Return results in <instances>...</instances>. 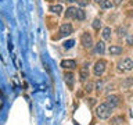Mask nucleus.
Returning <instances> with one entry per match:
<instances>
[{"label": "nucleus", "mask_w": 133, "mask_h": 125, "mask_svg": "<svg viewBox=\"0 0 133 125\" xmlns=\"http://www.w3.org/2000/svg\"><path fill=\"white\" fill-rule=\"evenodd\" d=\"M112 110H114V108L110 107V104H108L107 102L101 103L100 106H97V108H96V115H97L100 120H107V118L111 117Z\"/></svg>", "instance_id": "f257e3e1"}, {"label": "nucleus", "mask_w": 133, "mask_h": 125, "mask_svg": "<svg viewBox=\"0 0 133 125\" xmlns=\"http://www.w3.org/2000/svg\"><path fill=\"white\" fill-rule=\"evenodd\" d=\"M118 70L122 71V72L132 71L133 70V60H130V58H123L122 61L118 63Z\"/></svg>", "instance_id": "f03ea898"}, {"label": "nucleus", "mask_w": 133, "mask_h": 125, "mask_svg": "<svg viewBox=\"0 0 133 125\" xmlns=\"http://www.w3.org/2000/svg\"><path fill=\"white\" fill-rule=\"evenodd\" d=\"M105 67H107V63L104 60L96 61V64L93 67V72H94L96 77H101V75L104 74V71H105Z\"/></svg>", "instance_id": "7ed1b4c3"}, {"label": "nucleus", "mask_w": 133, "mask_h": 125, "mask_svg": "<svg viewBox=\"0 0 133 125\" xmlns=\"http://www.w3.org/2000/svg\"><path fill=\"white\" fill-rule=\"evenodd\" d=\"M81 42H82V45H83V47H85V49H91V47H93V38H91V35L89 32L82 33Z\"/></svg>", "instance_id": "20e7f679"}, {"label": "nucleus", "mask_w": 133, "mask_h": 125, "mask_svg": "<svg viewBox=\"0 0 133 125\" xmlns=\"http://www.w3.org/2000/svg\"><path fill=\"white\" fill-rule=\"evenodd\" d=\"M89 64H83V67L81 68V71H79V79H81V82H86V79L89 78Z\"/></svg>", "instance_id": "39448f33"}, {"label": "nucleus", "mask_w": 133, "mask_h": 125, "mask_svg": "<svg viewBox=\"0 0 133 125\" xmlns=\"http://www.w3.org/2000/svg\"><path fill=\"white\" fill-rule=\"evenodd\" d=\"M72 33V25L65 22L60 27V36H69Z\"/></svg>", "instance_id": "423d86ee"}, {"label": "nucleus", "mask_w": 133, "mask_h": 125, "mask_svg": "<svg viewBox=\"0 0 133 125\" xmlns=\"http://www.w3.org/2000/svg\"><path fill=\"white\" fill-rule=\"evenodd\" d=\"M107 103L110 104V107L115 108V107H118V106H119L121 100H119V97H118V96H115V95H111V96H108V97H107Z\"/></svg>", "instance_id": "0eeeda50"}, {"label": "nucleus", "mask_w": 133, "mask_h": 125, "mask_svg": "<svg viewBox=\"0 0 133 125\" xmlns=\"http://www.w3.org/2000/svg\"><path fill=\"white\" fill-rule=\"evenodd\" d=\"M104 52H105V43H104L103 40H98L97 43L94 45V53L96 54H104Z\"/></svg>", "instance_id": "6e6552de"}, {"label": "nucleus", "mask_w": 133, "mask_h": 125, "mask_svg": "<svg viewBox=\"0 0 133 125\" xmlns=\"http://www.w3.org/2000/svg\"><path fill=\"white\" fill-rule=\"evenodd\" d=\"M61 67L62 68L74 70V68H76V61L75 60H62L61 61Z\"/></svg>", "instance_id": "1a4fd4ad"}, {"label": "nucleus", "mask_w": 133, "mask_h": 125, "mask_svg": "<svg viewBox=\"0 0 133 125\" xmlns=\"http://www.w3.org/2000/svg\"><path fill=\"white\" fill-rule=\"evenodd\" d=\"M122 47L121 46H116V45H112L110 46V49H108V53L111 54V56H118V54H122Z\"/></svg>", "instance_id": "9d476101"}, {"label": "nucleus", "mask_w": 133, "mask_h": 125, "mask_svg": "<svg viewBox=\"0 0 133 125\" xmlns=\"http://www.w3.org/2000/svg\"><path fill=\"white\" fill-rule=\"evenodd\" d=\"M76 7H68L65 11V18H75V14H76Z\"/></svg>", "instance_id": "9b49d317"}, {"label": "nucleus", "mask_w": 133, "mask_h": 125, "mask_svg": "<svg viewBox=\"0 0 133 125\" xmlns=\"http://www.w3.org/2000/svg\"><path fill=\"white\" fill-rule=\"evenodd\" d=\"M101 36H103V39H104V40H110V39H111V28H110V27L103 28Z\"/></svg>", "instance_id": "f8f14e48"}, {"label": "nucleus", "mask_w": 133, "mask_h": 125, "mask_svg": "<svg viewBox=\"0 0 133 125\" xmlns=\"http://www.w3.org/2000/svg\"><path fill=\"white\" fill-rule=\"evenodd\" d=\"M85 17H86V14H85V11H83L82 8H78V10H76V14H75V20L83 21V20H85Z\"/></svg>", "instance_id": "ddd939ff"}, {"label": "nucleus", "mask_w": 133, "mask_h": 125, "mask_svg": "<svg viewBox=\"0 0 133 125\" xmlns=\"http://www.w3.org/2000/svg\"><path fill=\"white\" fill-rule=\"evenodd\" d=\"M100 6H101V8H111V7H114V2L112 0H103L100 3Z\"/></svg>", "instance_id": "4468645a"}, {"label": "nucleus", "mask_w": 133, "mask_h": 125, "mask_svg": "<svg viewBox=\"0 0 133 125\" xmlns=\"http://www.w3.org/2000/svg\"><path fill=\"white\" fill-rule=\"evenodd\" d=\"M130 86H133V77H129L122 82V88H130Z\"/></svg>", "instance_id": "2eb2a0df"}, {"label": "nucleus", "mask_w": 133, "mask_h": 125, "mask_svg": "<svg viewBox=\"0 0 133 125\" xmlns=\"http://www.w3.org/2000/svg\"><path fill=\"white\" fill-rule=\"evenodd\" d=\"M91 25H93V28L96 29V31H98V29L103 27V22H101V20H100V18H96V20L93 21V24H91Z\"/></svg>", "instance_id": "dca6fc26"}, {"label": "nucleus", "mask_w": 133, "mask_h": 125, "mask_svg": "<svg viewBox=\"0 0 133 125\" xmlns=\"http://www.w3.org/2000/svg\"><path fill=\"white\" fill-rule=\"evenodd\" d=\"M50 11L56 12V14H60V12L62 11V6H60V4H57V6H51V7H50Z\"/></svg>", "instance_id": "f3484780"}, {"label": "nucleus", "mask_w": 133, "mask_h": 125, "mask_svg": "<svg viewBox=\"0 0 133 125\" xmlns=\"http://www.w3.org/2000/svg\"><path fill=\"white\" fill-rule=\"evenodd\" d=\"M116 33L119 36H125L126 35V27H118L116 28Z\"/></svg>", "instance_id": "a211bd4d"}, {"label": "nucleus", "mask_w": 133, "mask_h": 125, "mask_svg": "<svg viewBox=\"0 0 133 125\" xmlns=\"http://www.w3.org/2000/svg\"><path fill=\"white\" fill-rule=\"evenodd\" d=\"M65 81L69 83V85H72V82H74V75L71 74V72H66L65 74Z\"/></svg>", "instance_id": "6ab92c4d"}, {"label": "nucleus", "mask_w": 133, "mask_h": 125, "mask_svg": "<svg viewBox=\"0 0 133 125\" xmlns=\"http://www.w3.org/2000/svg\"><path fill=\"white\" fill-rule=\"evenodd\" d=\"M93 88H94L93 82H89V83H86V85H85V90L87 92V93H90V92L93 90Z\"/></svg>", "instance_id": "aec40b11"}, {"label": "nucleus", "mask_w": 133, "mask_h": 125, "mask_svg": "<svg viewBox=\"0 0 133 125\" xmlns=\"http://www.w3.org/2000/svg\"><path fill=\"white\" fill-rule=\"evenodd\" d=\"M74 45H75V40L71 39V40H68V42H65V43H64V47L65 49H71V47H74Z\"/></svg>", "instance_id": "412c9836"}, {"label": "nucleus", "mask_w": 133, "mask_h": 125, "mask_svg": "<svg viewBox=\"0 0 133 125\" xmlns=\"http://www.w3.org/2000/svg\"><path fill=\"white\" fill-rule=\"evenodd\" d=\"M126 42L129 46H133V35H128L126 36Z\"/></svg>", "instance_id": "4be33fe9"}, {"label": "nucleus", "mask_w": 133, "mask_h": 125, "mask_svg": "<svg viewBox=\"0 0 133 125\" xmlns=\"http://www.w3.org/2000/svg\"><path fill=\"white\" fill-rule=\"evenodd\" d=\"M112 2H114V6H119V4L122 3L123 0H112Z\"/></svg>", "instance_id": "5701e85b"}, {"label": "nucleus", "mask_w": 133, "mask_h": 125, "mask_svg": "<svg viewBox=\"0 0 133 125\" xmlns=\"http://www.w3.org/2000/svg\"><path fill=\"white\" fill-rule=\"evenodd\" d=\"M90 100V102H87V103H89V106H93V104L96 103V99H89Z\"/></svg>", "instance_id": "b1692460"}, {"label": "nucleus", "mask_w": 133, "mask_h": 125, "mask_svg": "<svg viewBox=\"0 0 133 125\" xmlns=\"http://www.w3.org/2000/svg\"><path fill=\"white\" fill-rule=\"evenodd\" d=\"M101 86H103L101 82H97V90H98V92H100V89H101Z\"/></svg>", "instance_id": "393cba45"}, {"label": "nucleus", "mask_w": 133, "mask_h": 125, "mask_svg": "<svg viewBox=\"0 0 133 125\" xmlns=\"http://www.w3.org/2000/svg\"><path fill=\"white\" fill-rule=\"evenodd\" d=\"M94 2H96V3H101L103 0H94Z\"/></svg>", "instance_id": "a878e982"}, {"label": "nucleus", "mask_w": 133, "mask_h": 125, "mask_svg": "<svg viewBox=\"0 0 133 125\" xmlns=\"http://www.w3.org/2000/svg\"><path fill=\"white\" fill-rule=\"evenodd\" d=\"M66 2H78V0H66Z\"/></svg>", "instance_id": "bb28decb"}]
</instances>
